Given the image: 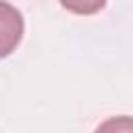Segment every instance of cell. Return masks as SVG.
<instances>
[{"instance_id": "7a4b0ae2", "label": "cell", "mask_w": 133, "mask_h": 133, "mask_svg": "<svg viewBox=\"0 0 133 133\" xmlns=\"http://www.w3.org/2000/svg\"><path fill=\"white\" fill-rule=\"evenodd\" d=\"M94 133H133V116L129 114H118L102 121Z\"/></svg>"}, {"instance_id": "6da1fadb", "label": "cell", "mask_w": 133, "mask_h": 133, "mask_svg": "<svg viewBox=\"0 0 133 133\" xmlns=\"http://www.w3.org/2000/svg\"><path fill=\"white\" fill-rule=\"evenodd\" d=\"M25 31L23 15L10 2H0V58L17 50Z\"/></svg>"}]
</instances>
